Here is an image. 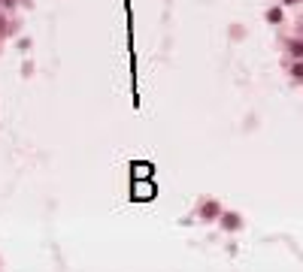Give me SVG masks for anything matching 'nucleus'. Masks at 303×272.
I'll return each mask as SVG.
<instances>
[{
	"mask_svg": "<svg viewBox=\"0 0 303 272\" xmlns=\"http://www.w3.org/2000/svg\"><path fill=\"white\" fill-rule=\"evenodd\" d=\"M158 191H155V185L149 182V179H143V182H134V200H152Z\"/></svg>",
	"mask_w": 303,
	"mask_h": 272,
	"instance_id": "f257e3e1",
	"label": "nucleus"
},
{
	"mask_svg": "<svg viewBox=\"0 0 303 272\" xmlns=\"http://www.w3.org/2000/svg\"><path fill=\"white\" fill-rule=\"evenodd\" d=\"M152 164H146V160H140V164H134V182H143V179H149L152 176Z\"/></svg>",
	"mask_w": 303,
	"mask_h": 272,
	"instance_id": "f03ea898",
	"label": "nucleus"
},
{
	"mask_svg": "<svg viewBox=\"0 0 303 272\" xmlns=\"http://www.w3.org/2000/svg\"><path fill=\"white\" fill-rule=\"evenodd\" d=\"M291 51H294V55L300 58V55H303V42H291Z\"/></svg>",
	"mask_w": 303,
	"mask_h": 272,
	"instance_id": "7ed1b4c3",
	"label": "nucleus"
},
{
	"mask_svg": "<svg viewBox=\"0 0 303 272\" xmlns=\"http://www.w3.org/2000/svg\"><path fill=\"white\" fill-rule=\"evenodd\" d=\"M294 76H297V79L303 76V64H297V67H294Z\"/></svg>",
	"mask_w": 303,
	"mask_h": 272,
	"instance_id": "20e7f679",
	"label": "nucleus"
}]
</instances>
